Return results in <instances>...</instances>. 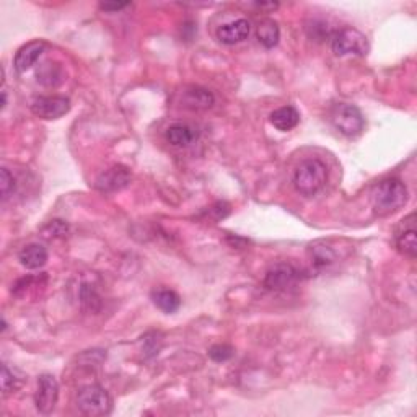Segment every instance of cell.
<instances>
[{
	"instance_id": "6da1fadb",
	"label": "cell",
	"mask_w": 417,
	"mask_h": 417,
	"mask_svg": "<svg viewBox=\"0 0 417 417\" xmlns=\"http://www.w3.org/2000/svg\"><path fill=\"white\" fill-rule=\"evenodd\" d=\"M370 202H372L373 212L380 217L395 214L407 202L406 184L396 178L382 179L370 193Z\"/></svg>"
},
{
	"instance_id": "7a4b0ae2",
	"label": "cell",
	"mask_w": 417,
	"mask_h": 417,
	"mask_svg": "<svg viewBox=\"0 0 417 417\" xmlns=\"http://www.w3.org/2000/svg\"><path fill=\"white\" fill-rule=\"evenodd\" d=\"M328 181V168L321 160L308 159L294 171V186L302 196H314Z\"/></svg>"
},
{
	"instance_id": "3957f363",
	"label": "cell",
	"mask_w": 417,
	"mask_h": 417,
	"mask_svg": "<svg viewBox=\"0 0 417 417\" xmlns=\"http://www.w3.org/2000/svg\"><path fill=\"white\" fill-rule=\"evenodd\" d=\"M77 407L82 414L88 417L108 416L113 409V400L105 388L98 384H88L77 395Z\"/></svg>"
},
{
	"instance_id": "277c9868",
	"label": "cell",
	"mask_w": 417,
	"mask_h": 417,
	"mask_svg": "<svg viewBox=\"0 0 417 417\" xmlns=\"http://www.w3.org/2000/svg\"><path fill=\"white\" fill-rule=\"evenodd\" d=\"M331 123L346 137H357L362 134L365 127L362 111L349 103H337L332 106Z\"/></svg>"
},
{
	"instance_id": "5b68a950",
	"label": "cell",
	"mask_w": 417,
	"mask_h": 417,
	"mask_svg": "<svg viewBox=\"0 0 417 417\" xmlns=\"http://www.w3.org/2000/svg\"><path fill=\"white\" fill-rule=\"evenodd\" d=\"M331 46L336 55H365L369 53L367 38L354 30V28H342L331 36Z\"/></svg>"
},
{
	"instance_id": "8992f818",
	"label": "cell",
	"mask_w": 417,
	"mask_h": 417,
	"mask_svg": "<svg viewBox=\"0 0 417 417\" xmlns=\"http://www.w3.org/2000/svg\"><path fill=\"white\" fill-rule=\"evenodd\" d=\"M303 277L302 269L290 263H279L272 266L264 277V285L269 290H285L295 285Z\"/></svg>"
},
{
	"instance_id": "52a82bcc",
	"label": "cell",
	"mask_w": 417,
	"mask_h": 417,
	"mask_svg": "<svg viewBox=\"0 0 417 417\" xmlns=\"http://www.w3.org/2000/svg\"><path fill=\"white\" fill-rule=\"evenodd\" d=\"M31 111L41 119H59L71 111V100L66 96H38L31 103Z\"/></svg>"
},
{
	"instance_id": "ba28073f",
	"label": "cell",
	"mask_w": 417,
	"mask_h": 417,
	"mask_svg": "<svg viewBox=\"0 0 417 417\" xmlns=\"http://www.w3.org/2000/svg\"><path fill=\"white\" fill-rule=\"evenodd\" d=\"M59 400V384L53 375L43 373L38 378V390L35 393V405L41 414H51Z\"/></svg>"
},
{
	"instance_id": "9c48e42d",
	"label": "cell",
	"mask_w": 417,
	"mask_h": 417,
	"mask_svg": "<svg viewBox=\"0 0 417 417\" xmlns=\"http://www.w3.org/2000/svg\"><path fill=\"white\" fill-rule=\"evenodd\" d=\"M131 179H132V175L126 166L114 165L106 171H103V173L96 178L95 186L101 193H116L127 188L129 184H131Z\"/></svg>"
},
{
	"instance_id": "30bf717a",
	"label": "cell",
	"mask_w": 417,
	"mask_h": 417,
	"mask_svg": "<svg viewBox=\"0 0 417 417\" xmlns=\"http://www.w3.org/2000/svg\"><path fill=\"white\" fill-rule=\"evenodd\" d=\"M416 214L412 212L401 220L400 227L396 229V247L402 254L414 259L417 254V238H416Z\"/></svg>"
},
{
	"instance_id": "8fae6325",
	"label": "cell",
	"mask_w": 417,
	"mask_h": 417,
	"mask_svg": "<svg viewBox=\"0 0 417 417\" xmlns=\"http://www.w3.org/2000/svg\"><path fill=\"white\" fill-rule=\"evenodd\" d=\"M46 43L44 41H31L25 46H21L17 51L15 59H13V66L18 73L26 72L28 69H31L36 64V61L41 57V54L44 53Z\"/></svg>"
},
{
	"instance_id": "7c38bea8",
	"label": "cell",
	"mask_w": 417,
	"mask_h": 417,
	"mask_svg": "<svg viewBox=\"0 0 417 417\" xmlns=\"http://www.w3.org/2000/svg\"><path fill=\"white\" fill-rule=\"evenodd\" d=\"M249 31H251V25H249L248 20L245 18H240V20L225 23L222 25L219 30H217V39L224 44H236L242 43L249 36Z\"/></svg>"
},
{
	"instance_id": "4fadbf2b",
	"label": "cell",
	"mask_w": 417,
	"mask_h": 417,
	"mask_svg": "<svg viewBox=\"0 0 417 417\" xmlns=\"http://www.w3.org/2000/svg\"><path fill=\"white\" fill-rule=\"evenodd\" d=\"M214 95L206 88L201 87H189L183 91L181 103L184 108L193 111H204L214 106Z\"/></svg>"
},
{
	"instance_id": "5bb4252c",
	"label": "cell",
	"mask_w": 417,
	"mask_h": 417,
	"mask_svg": "<svg viewBox=\"0 0 417 417\" xmlns=\"http://www.w3.org/2000/svg\"><path fill=\"white\" fill-rule=\"evenodd\" d=\"M48 249L38 243L28 245V247L21 249L20 256H18L21 266L26 267V269H39V267H43L48 263Z\"/></svg>"
},
{
	"instance_id": "9a60e30c",
	"label": "cell",
	"mask_w": 417,
	"mask_h": 417,
	"mask_svg": "<svg viewBox=\"0 0 417 417\" xmlns=\"http://www.w3.org/2000/svg\"><path fill=\"white\" fill-rule=\"evenodd\" d=\"M299 123L300 114L294 106H282V108L276 109L274 113H271V124L277 131L289 132L299 126Z\"/></svg>"
},
{
	"instance_id": "2e32d148",
	"label": "cell",
	"mask_w": 417,
	"mask_h": 417,
	"mask_svg": "<svg viewBox=\"0 0 417 417\" xmlns=\"http://www.w3.org/2000/svg\"><path fill=\"white\" fill-rule=\"evenodd\" d=\"M196 136L197 134L194 131V127L183 123L173 124V126H170L165 132V139L173 147H188L189 143H193Z\"/></svg>"
},
{
	"instance_id": "e0dca14e",
	"label": "cell",
	"mask_w": 417,
	"mask_h": 417,
	"mask_svg": "<svg viewBox=\"0 0 417 417\" xmlns=\"http://www.w3.org/2000/svg\"><path fill=\"white\" fill-rule=\"evenodd\" d=\"M152 300H154L155 307L160 308L166 314L176 313L181 307V299L175 290L170 289H157L152 292Z\"/></svg>"
},
{
	"instance_id": "ac0fdd59",
	"label": "cell",
	"mask_w": 417,
	"mask_h": 417,
	"mask_svg": "<svg viewBox=\"0 0 417 417\" xmlns=\"http://www.w3.org/2000/svg\"><path fill=\"white\" fill-rule=\"evenodd\" d=\"M308 253H310V259H312V264L317 267V269H324V267L335 264L337 259V254L335 249L324 242L313 243Z\"/></svg>"
},
{
	"instance_id": "d6986e66",
	"label": "cell",
	"mask_w": 417,
	"mask_h": 417,
	"mask_svg": "<svg viewBox=\"0 0 417 417\" xmlns=\"http://www.w3.org/2000/svg\"><path fill=\"white\" fill-rule=\"evenodd\" d=\"M256 36H258V41L264 46V48L272 49L274 46H277V43H279L281 30L274 20H264L263 23H259Z\"/></svg>"
},
{
	"instance_id": "ffe728a7",
	"label": "cell",
	"mask_w": 417,
	"mask_h": 417,
	"mask_svg": "<svg viewBox=\"0 0 417 417\" xmlns=\"http://www.w3.org/2000/svg\"><path fill=\"white\" fill-rule=\"evenodd\" d=\"M36 76H38V82L48 87H55L64 80L62 69L59 67L57 64H53V62L43 64V66L38 69V73H36Z\"/></svg>"
},
{
	"instance_id": "44dd1931",
	"label": "cell",
	"mask_w": 417,
	"mask_h": 417,
	"mask_svg": "<svg viewBox=\"0 0 417 417\" xmlns=\"http://www.w3.org/2000/svg\"><path fill=\"white\" fill-rule=\"evenodd\" d=\"M23 384V377L15 370L8 369L7 364L2 365V390L3 393H12L17 391Z\"/></svg>"
},
{
	"instance_id": "7402d4cb",
	"label": "cell",
	"mask_w": 417,
	"mask_h": 417,
	"mask_svg": "<svg viewBox=\"0 0 417 417\" xmlns=\"http://www.w3.org/2000/svg\"><path fill=\"white\" fill-rule=\"evenodd\" d=\"M69 233V225L64 220H51L48 225L43 227L41 235L46 240H55V238H64Z\"/></svg>"
},
{
	"instance_id": "603a6c76",
	"label": "cell",
	"mask_w": 417,
	"mask_h": 417,
	"mask_svg": "<svg viewBox=\"0 0 417 417\" xmlns=\"http://www.w3.org/2000/svg\"><path fill=\"white\" fill-rule=\"evenodd\" d=\"M208 355H211V359L215 360V362H225V360L233 357V347H230L229 344H215L211 347Z\"/></svg>"
},
{
	"instance_id": "cb8c5ba5",
	"label": "cell",
	"mask_w": 417,
	"mask_h": 417,
	"mask_svg": "<svg viewBox=\"0 0 417 417\" xmlns=\"http://www.w3.org/2000/svg\"><path fill=\"white\" fill-rule=\"evenodd\" d=\"M0 188H2V199L6 201V199L10 196V193L15 189V179H13V176L10 175V171L7 168L0 170Z\"/></svg>"
},
{
	"instance_id": "d4e9b609",
	"label": "cell",
	"mask_w": 417,
	"mask_h": 417,
	"mask_svg": "<svg viewBox=\"0 0 417 417\" xmlns=\"http://www.w3.org/2000/svg\"><path fill=\"white\" fill-rule=\"evenodd\" d=\"M80 299H82V303L85 305V307H88L90 310H95L94 303H98V296H96V294L94 292V289H90V285H83L82 287V292H80Z\"/></svg>"
},
{
	"instance_id": "484cf974",
	"label": "cell",
	"mask_w": 417,
	"mask_h": 417,
	"mask_svg": "<svg viewBox=\"0 0 417 417\" xmlns=\"http://www.w3.org/2000/svg\"><path fill=\"white\" fill-rule=\"evenodd\" d=\"M126 7H129V3H124V2L123 3H101L100 6L101 10H105V12H119Z\"/></svg>"
},
{
	"instance_id": "4316f807",
	"label": "cell",
	"mask_w": 417,
	"mask_h": 417,
	"mask_svg": "<svg viewBox=\"0 0 417 417\" xmlns=\"http://www.w3.org/2000/svg\"><path fill=\"white\" fill-rule=\"evenodd\" d=\"M6 106H7V91L3 90V91H2V109L6 108Z\"/></svg>"
}]
</instances>
